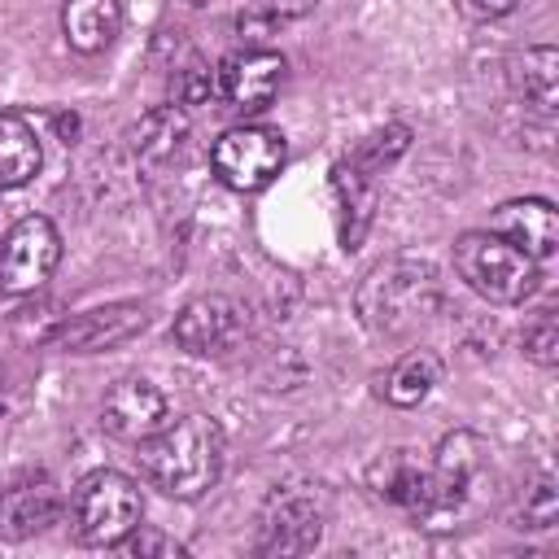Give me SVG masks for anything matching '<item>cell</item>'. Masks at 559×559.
<instances>
[{"instance_id": "6da1fadb", "label": "cell", "mask_w": 559, "mask_h": 559, "mask_svg": "<svg viewBox=\"0 0 559 559\" xmlns=\"http://www.w3.org/2000/svg\"><path fill=\"white\" fill-rule=\"evenodd\" d=\"M135 445L144 480L179 502H192L205 489H214L223 472V428L210 415H183L175 424H162Z\"/></svg>"}, {"instance_id": "7a4b0ae2", "label": "cell", "mask_w": 559, "mask_h": 559, "mask_svg": "<svg viewBox=\"0 0 559 559\" xmlns=\"http://www.w3.org/2000/svg\"><path fill=\"white\" fill-rule=\"evenodd\" d=\"M358 319L371 332H406L415 323H424L428 314H437L441 306V280L432 262L419 258H389L380 266L367 271V280L354 293Z\"/></svg>"}, {"instance_id": "3957f363", "label": "cell", "mask_w": 559, "mask_h": 559, "mask_svg": "<svg viewBox=\"0 0 559 559\" xmlns=\"http://www.w3.org/2000/svg\"><path fill=\"white\" fill-rule=\"evenodd\" d=\"M454 271L459 280L480 293L485 301L498 306H515L524 297H533L542 271L528 253H520L511 240H502L498 231H467L454 240Z\"/></svg>"}, {"instance_id": "277c9868", "label": "cell", "mask_w": 559, "mask_h": 559, "mask_svg": "<svg viewBox=\"0 0 559 559\" xmlns=\"http://www.w3.org/2000/svg\"><path fill=\"white\" fill-rule=\"evenodd\" d=\"M140 520H144L140 485L114 467L83 476L70 498V524L83 546H118L140 528Z\"/></svg>"}, {"instance_id": "5b68a950", "label": "cell", "mask_w": 559, "mask_h": 559, "mask_svg": "<svg viewBox=\"0 0 559 559\" xmlns=\"http://www.w3.org/2000/svg\"><path fill=\"white\" fill-rule=\"evenodd\" d=\"M328 524V489L314 480H293L275 489L258 520V550L262 555H306L319 546Z\"/></svg>"}, {"instance_id": "8992f818", "label": "cell", "mask_w": 559, "mask_h": 559, "mask_svg": "<svg viewBox=\"0 0 559 559\" xmlns=\"http://www.w3.org/2000/svg\"><path fill=\"white\" fill-rule=\"evenodd\" d=\"M288 157V144L275 127H258V122H245V127H231L218 135L210 162H214V175L236 188V192H262L280 166Z\"/></svg>"}, {"instance_id": "52a82bcc", "label": "cell", "mask_w": 559, "mask_h": 559, "mask_svg": "<svg viewBox=\"0 0 559 559\" xmlns=\"http://www.w3.org/2000/svg\"><path fill=\"white\" fill-rule=\"evenodd\" d=\"M61 262V236L44 214L17 218L0 240V293L31 297L48 284Z\"/></svg>"}, {"instance_id": "ba28073f", "label": "cell", "mask_w": 559, "mask_h": 559, "mask_svg": "<svg viewBox=\"0 0 559 559\" xmlns=\"http://www.w3.org/2000/svg\"><path fill=\"white\" fill-rule=\"evenodd\" d=\"M485 467V445L476 432H450L437 450V463L428 467V507L424 515H450L472 498V485Z\"/></svg>"}, {"instance_id": "9c48e42d", "label": "cell", "mask_w": 559, "mask_h": 559, "mask_svg": "<svg viewBox=\"0 0 559 559\" xmlns=\"http://www.w3.org/2000/svg\"><path fill=\"white\" fill-rule=\"evenodd\" d=\"M144 323H148V310L140 301H114V306H96L83 314H66L52 332V345L70 354H96V349H114L131 341L135 332H144Z\"/></svg>"}, {"instance_id": "30bf717a", "label": "cell", "mask_w": 559, "mask_h": 559, "mask_svg": "<svg viewBox=\"0 0 559 559\" xmlns=\"http://www.w3.org/2000/svg\"><path fill=\"white\" fill-rule=\"evenodd\" d=\"M280 83H284V57L271 48H245L218 66V92L240 114L266 109L275 100Z\"/></svg>"}, {"instance_id": "8fae6325", "label": "cell", "mask_w": 559, "mask_h": 559, "mask_svg": "<svg viewBox=\"0 0 559 559\" xmlns=\"http://www.w3.org/2000/svg\"><path fill=\"white\" fill-rule=\"evenodd\" d=\"M166 424V397L153 380L144 376H127L109 389L105 406H100V428L118 441H144L148 432H157Z\"/></svg>"}, {"instance_id": "7c38bea8", "label": "cell", "mask_w": 559, "mask_h": 559, "mask_svg": "<svg viewBox=\"0 0 559 559\" xmlns=\"http://www.w3.org/2000/svg\"><path fill=\"white\" fill-rule=\"evenodd\" d=\"M240 332H245L240 306H236L231 297H218V293L188 301V306L179 310L175 328H170L175 345L188 349V354H223Z\"/></svg>"}, {"instance_id": "4fadbf2b", "label": "cell", "mask_w": 559, "mask_h": 559, "mask_svg": "<svg viewBox=\"0 0 559 559\" xmlns=\"http://www.w3.org/2000/svg\"><path fill=\"white\" fill-rule=\"evenodd\" d=\"M489 231H498L502 240H511L520 253H528L533 262H546L559 245V214L550 201H537V197H524V201H507L498 205Z\"/></svg>"}, {"instance_id": "5bb4252c", "label": "cell", "mask_w": 559, "mask_h": 559, "mask_svg": "<svg viewBox=\"0 0 559 559\" xmlns=\"http://www.w3.org/2000/svg\"><path fill=\"white\" fill-rule=\"evenodd\" d=\"M332 197H336V214H341V249L354 253L376 218V179L362 175L349 157L332 166Z\"/></svg>"}, {"instance_id": "9a60e30c", "label": "cell", "mask_w": 559, "mask_h": 559, "mask_svg": "<svg viewBox=\"0 0 559 559\" xmlns=\"http://www.w3.org/2000/svg\"><path fill=\"white\" fill-rule=\"evenodd\" d=\"M188 140V114L179 105H157L131 127V153L144 170H162L179 157Z\"/></svg>"}, {"instance_id": "2e32d148", "label": "cell", "mask_w": 559, "mask_h": 559, "mask_svg": "<svg viewBox=\"0 0 559 559\" xmlns=\"http://www.w3.org/2000/svg\"><path fill=\"white\" fill-rule=\"evenodd\" d=\"M61 493L48 485V480H31V485H17L0 498V537L9 542H22L31 533H44L48 524H57L61 515Z\"/></svg>"}, {"instance_id": "e0dca14e", "label": "cell", "mask_w": 559, "mask_h": 559, "mask_svg": "<svg viewBox=\"0 0 559 559\" xmlns=\"http://www.w3.org/2000/svg\"><path fill=\"white\" fill-rule=\"evenodd\" d=\"M511 87H515V96H520L533 114L550 118L555 105H559V52H555L550 44L524 48V52L511 61Z\"/></svg>"}, {"instance_id": "ac0fdd59", "label": "cell", "mask_w": 559, "mask_h": 559, "mask_svg": "<svg viewBox=\"0 0 559 559\" xmlns=\"http://www.w3.org/2000/svg\"><path fill=\"white\" fill-rule=\"evenodd\" d=\"M61 31L74 52H105L114 35L122 31V4L118 0H66Z\"/></svg>"}, {"instance_id": "d6986e66", "label": "cell", "mask_w": 559, "mask_h": 559, "mask_svg": "<svg viewBox=\"0 0 559 559\" xmlns=\"http://www.w3.org/2000/svg\"><path fill=\"white\" fill-rule=\"evenodd\" d=\"M371 485H376L380 498H389V502H397L415 515H424V507H428V467H419L406 450L384 454L371 467Z\"/></svg>"}, {"instance_id": "ffe728a7", "label": "cell", "mask_w": 559, "mask_h": 559, "mask_svg": "<svg viewBox=\"0 0 559 559\" xmlns=\"http://www.w3.org/2000/svg\"><path fill=\"white\" fill-rule=\"evenodd\" d=\"M39 162H44V153H39L31 122L17 114H0V192L22 188L39 170Z\"/></svg>"}, {"instance_id": "44dd1931", "label": "cell", "mask_w": 559, "mask_h": 559, "mask_svg": "<svg viewBox=\"0 0 559 559\" xmlns=\"http://www.w3.org/2000/svg\"><path fill=\"white\" fill-rule=\"evenodd\" d=\"M437 380H441V358H437L432 349H411V354L397 358V367L389 371L384 397H389L393 406H419V402L432 393Z\"/></svg>"}, {"instance_id": "7402d4cb", "label": "cell", "mask_w": 559, "mask_h": 559, "mask_svg": "<svg viewBox=\"0 0 559 559\" xmlns=\"http://www.w3.org/2000/svg\"><path fill=\"white\" fill-rule=\"evenodd\" d=\"M406 148H411V127H406V122H389V127L371 131V135L354 148V157H349V162H354L362 175H371V179H376V175H380L384 166H393Z\"/></svg>"}, {"instance_id": "603a6c76", "label": "cell", "mask_w": 559, "mask_h": 559, "mask_svg": "<svg viewBox=\"0 0 559 559\" xmlns=\"http://www.w3.org/2000/svg\"><path fill=\"white\" fill-rule=\"evenodd\" d=\"M524 354L542 367L559 362V328H555V310H542V319L524 332Z\"/></svg>"}, {"instance_id": "cb8c5ba5", "label": "cell", "mask_w": 559, "mask_h": 559, "mask_svg": "<svg viewBox=\"0 0 559 559\" xmlns=\"http://www.w3.org/2000/svg\"><path fill=\"white\" fill-rule=\"evenodd\" d=\"M218 92V70H210V66H201V61H192L188 70H179V79H175V100L179 105H201V100H210Z\"/></svg>"}, {"instance_id": "d4e9b609", "label": "cell", "mask_w": 559, "mask_h": 559, "mask_svg": "<svg viewBox=\"0 0 559 559\" xmlns=\"http://www.w3.org/2000/svg\"><path fill=\"white\" fill-rule=\"evenodd\" d=\"M555 515H559V493H555V480L542 476L524 498V528H550Z\"/></svg>"}, {"instance_id": "484cf974", "label": "cell", "mask_w": 559, "mask_h": 559, "mask_svg": "<svg viewBox=\"0 0 559 559\" xmlns=\"http://www.w3.org/2000/svg\"><path fill=\"white\" fill-rule=\"evenodd\" d=\"M127 546H131V555H170V559H179V555H183V546H179L175 537H162V533H153V528L131 533V537H127Z\"/></svg>"}, {"instance_id": "4316f807", "label": "cell", "mask_w": 559, "mask_h": 559, "mask_svg": "<svg viewBox=\"0 0 559 559\" xmlns=\"http://www.w3.org/2000/svg\"><path fill=\"white\" fill-rule=\"evenodd\" d=\"M319 0H271V17H301L310 13Z\"/></svg>"}, {"instance_id": "83f0119b", "label": "cell", "mask_w": 559, "mask_h": 559, "mask_svg": "<svg viewBox=\"0 0 559 559\" xmlns=\"http://www.w3.org/2000/svg\"><path fill=\"white\" fill-rule=\"evenodd\" d=\"M511 4H515V0H467V9H472L476 17H502Z\"/></svg>"}, {"instance_id": "f1b7e54d", "label": "cell", "mask_w": 559, "mask_h": 559, "mask_svg": "<svg viewBox=\"0 0 559 559\" xmlns=\"http://www.w3.org/2000/svg\"><path fill=\"white\" fill-rule=\"evenodd\" d=\"M188 4H210V0H188Z\"/></svg>"}, {"instance_id": "f546056e", "label": "cell", "mask_w": 559, "mask_h": 559, "mask_svg": "<svg viewBox=\"0 0 559 559\" xmlns=\"http://www.w3.org/2000/svg\"><path fill=\"white\" fill-rule=\"evenodd\" d=\"M0 240H4V227H0Z\"/></svg>"}]
</instances>
